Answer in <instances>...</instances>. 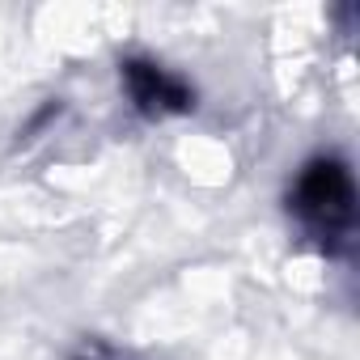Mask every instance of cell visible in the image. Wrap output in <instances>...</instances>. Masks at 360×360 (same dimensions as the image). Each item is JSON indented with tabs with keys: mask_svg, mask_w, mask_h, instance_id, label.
Listing matches in <instances>:
<instances>
[{
	"mask_svg": "<svg viewBox=\"0 0 360 360\" xmlns=\"http://www.w3.org/2000/svg\"><path fill=\"white\" fill-rule=\"evenodd\" d=\"M292 212L314 225L318 233H339L352 225L356 212V187H352V174L343 161L326 157L301 169L297 187H292Z\"/></svg>",
	"mask_w": 360,
	"mask_h": 360,
	"instance_id": "cell-1",
	"label": "cell"
},
{
	"mask_svg": "<svg viewBox=\"0 0 360 360\" xmlns=\"http://www.w3.org/2000/svg\"><path fill=\"white\" fill-rule=\"evenodd\" d=\"M123 85L131 94V102L144 110V115H169V110H187L195 102V94L169 77L165 68L148 64V60H127L123 64Z\"/></svg>",
	"mask_w": 360,
	"mask_h": 360,
	"instance_id": "cell-2",
	"label": "cell"
}]
</instances>
